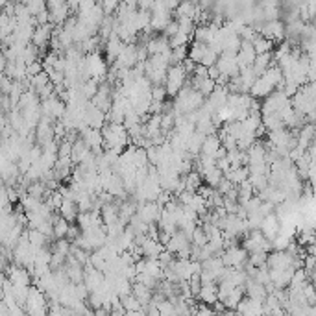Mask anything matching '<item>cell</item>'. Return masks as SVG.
I'll return each instance as SVG.
<instances>
[{
	"label": "cell",
	"instance_id": "cell-1",
	"mask_svg": "<svg viewBox=\"0 0 316 316\" xmlns=\"http://www.w3.org/2000/svg\"><path fill=\"white\" fill-rule=\"evenodd\" d=\"M104 133V146L105 148H119L124 150L126 146H129L132 142V135H129L128 128L124 124H115V122H107L102 128Z\"/></svg>",
	"mask_w": 316,
	"mask_h": 316
},
{
	"label": "cell",
	"instance_id": "cell-2",
	"mask_svg": "<svg viewBox=\"0 0 316 316\" xmlns=\"http://www.w3.org/2000/svg\"><path fill=\"white\" fill-rule=\"evenodd\" d=\"M24 309H26V314L45 316L46 312H48V296H46L37 285H32V287H30V292H28Z\"/></svg>",
	"mask_w": 316,
	"mask_h": 316
},
{
	"label": "cell",
	"instance_id": "cell-3",
	"mask_svg": "<svg viewBox=\"0 0 316 316\" xmlns=\"http://www.w3.org/2000/svg\"><path fill=\"white\" fill-rule=\"evenodd\" d=\"M187 82H189V72H187V69H185V65L183 63L170 65L169 76H166V83H165V87H166V91H169L170 97H176V95L183 89V85Z\"/></svg>",
	"mask_w": 316,
	"mask_h": 316
},
{
	"label": "cell",
	"instance_id": "cell-4",
	"mask_svg": "<svg viewBox=\"0 0 316 316\" xmlns=\"http://www.w3.org/2000/svg\"><path fill=\"white\" fill-rule=\"evenodd\" d=\"M222 261L226 266H233V268H244V265L250 259V252L244 246H231L222 252Z\"/></svg>",
	"mask_w": 316,
	"mask_h": 316
},
{
	"label": "cell",
	"instance_id": "cell-5",
	"mask_svg": "<svg viewBox=\"0 0 316 316\" xmlns=\"http://www.w3.org/2000/svg\"><path fill=\"white\" fill-rule=\"evenodd\" d=\"M218 69L222 74L229 76V78H235L240 74V67H238V60H237V52H222L216 61Z\"/></svg>",
	"mask_w": 316,
	"mask_h": 316
},
{
	"label": "cell",
	"instance_id": "cell-6",
	"mask_svg": "<svg viewBox=\"0 0 316 316\" xmlns=\"http://www.w3.org/2000/svg\"><path fill=\"white\" fill-rule=\"evenodd\" d=\"M263 231V235H265L266 238H270V240H274L277 235H280L281 231V220L277 215H274V213H270V215H266L265 218H263L261 222V228H259Z\"/></svg>",
	"mask_w": 316,
	"mask_h": 316
},
{
	"label": "cell",
	"instance_id": "cell-7",
	"mask_svg": "<svg viewBox=\"0 0 316 316\" xmlns=\"http://www.w3.org/2000/svg\"><path fill=\"white\" fill-rule=\"evenodd\" d=\"M244 289H246V296L255 300H261L265 302L266 296H268V290H266V285L259 283L255 277H248L246 283H244Z\"/></svg>",
	"mask_w": 316,
	"mask_h": 316
},
{
	"label": "cell",
	"instance_id": "cell-8",
	"mask_svg": "<svg viewBox=\"0 0 316 316\" xmlns=\"http://www.w3.org/2000/svg\"><path fill=\"white\" fill-rule=\"evenodd\" d=\"M141 248H142V255H144V257L157 259V257L161 255V252L165 250V244L161 243L159 238H152V237H148V235H146V238L142 240Z\"/></svg>",
	"mask_w": 316,
	"mask_h": 316
},
{
	"label": "cell",
	"instance_id": "cell-9",
	"mask_svg": "<svg viewBox=\"0 0 316 316\" xmlns=\"http://www.w3.org/2000/svg\"><path fill=\"white\" fill-rule=\"evenodd\" d=\"M198 300L203 303H209V305H215L218 302V283H203L200 294H198Z\"/></svg>",
	"mask_w": 316,
	"mask_h": 316
},
{
	"label": "cell",
	"instance_id": "cell-10",
	"mask_svg": "<svg viewBox=\"0 0 316 316\" xmlns=\"http://www.w3.org/2000/svg\"><path fill=\"white\" fill-rule=\"evenodd\" d=\"M132 292L139 298V302L142 303V307H146L152 303V298H154V289L146 287V285L139 283V281H133Z\"/></svg>",
	"mask_w": 316,
	"mask_h": 316
},
{
	"label": "cell",
	"instance_id": "cell-11",
	"mask_svg": "<svg viewBox=\"0 0 316 316\" xmlns=\"http://www.w3.org/2000/svg\"><path fill=\"white\" fill-rule=\"evenodd\" d=\"M60 215L65 216L69 222H76L80 215V207H78V203H76V200L65 198L63 203H61V207H60Z\"/></svg>",
	"mask_w": 316,
	"mask_h": 316
},
{
	"label": "cell",
	"instance_id": "cell-12",
	"mask_svg": "<svg viewBox=\"0 0 316 316\" xmlns=\"http://www.w3.org/2000/svg\"><path fill=\"white\" fill-rule=\"evenodd\" d=\"M222 146H224V144H222V139H220V135L216 137L215 133H213V135H207V137H206V141H203V146H202V152H200V154H206V156L216 157V154H218V150Z\"/></svg>",
	"mask_w": 316,
	"mask_h": 316
},
{
	"label": "cell",
	"instance_id": "cell-13",
	"mask_svg": "<svg viewBox=\"0 0 316 316\" xmlns=\"http://www.w3.org/2000/svg\"><path fill=\"white\" fill-rule=\"evenodd\" d=\"M274 55H272V52H266V54H257L255 58V63L252 65L253 70L257 72V76H261V74H265L266 70L270 69L272 65H274Z\"/></svg>",
	"mask_w": 316,
	"mask_h": 316
},
{
	"label": "cell",
	"instance_id": "cell-14",
	"mask_svg": "<svg viewBox=\"0 0 316 316\" xmlns=\"http://www.w3.org/2000/svg\"><path fill=\"white\" fill-rule=\"evenodd\" d=\"M200 172H202V176H203V181L215 189L218 187V183L222 181V178H224V172H222L216 165L209 166V169H202Z\"/></svg>",
	"mask_w": 316,
	"mask_h": 316
},
{
	"label": "cell",
	"instance_id": "cell-15",
	"mask_svg": "<svg viewBox=\"0 0 316 316\" xmlns=\"http://www.w3.org/2000/svg\"><path fill=\"white\" fill-rule=\"evenodd\" d=\"M89 154H91V148H89L87 144L83 142V139L80 137L78 141L74 142L72 154H70V159L74 161V165H80V163H82V161L85 159V157H87Z\"/></svg>",
	"mask_w": 316,
	"mask_h": 316
},
{
	"label": "cell",
	"instance_id": "cell-16",
	"mask_svg": "<svg viewBox=\"0 0 316 316\" xmlns=\"http://www.w3.org/2000/svg\"><path fill=\"white\" fill-rule=\"evenodd\" d=\"M52 222H54V238H63L67 237V231L70 228V222L65 216H61L60 213L52 216Z\"/></svg>",
	"mask_w": 316,
	"mask_h": 316
},
{
	"label": "cell",
	"instance_id": "cell-17",
	"mask_svg": "<svg viewBox=\"0 0 316 316\" xmlns=\"http://www.w3.org/2000/svg\"><path fill=\"white\" fill-rule=\"evenodd\" d=\"M226 178H229L231 181H233L235 185H240L243 181H246V179H250V169H248L246 165H240V166H233V169L229 170L228 174H226Z\"/></svg>",
	"mask_w": 316,
	"mask_h": 316
},
{
	"label": "cell",
	"instance_id": "cell-18",
	"mask_svg": "<svg viewBox=\"0 0 316 316\" xmlns=\"http://www.w3.org/2000/svg\"><path fill=\"white\" fill-rule=\"evenodd\" d=\"M203 183H206V181H203V176L200 170H191V172L185 176V187H187V191L196 193Z\"/></svg>",
	"mask_w": 316,
	"mask_h": 316
},
{
	"label": "cell",
	"instance_id": "cell-19",
	"mask_svg": "<svg viewBox=\"0 0 316 316\" xmlns=\"http://www.w3.org/2000/svg\"><path fill=\"white\" fill-rule=\"evenodd\" d=\"M28 238H30V243H32V246L35 248H43L46 246V243H48V235H45L41 231V229L37 228H28Z\"/></svg>",
	"mask_w": 316,
	"mask_h": 316
},
{
	"label": "cell",
	"instance_id": "cell-20",
	"mask_svg": "<svg viewBox=\"0 0 316 316\" xmlns=\"http://www.w3.org/2000/svg\"><path fill=\"white\" fill-rule=\"evenodd\" d=\"M253 48H255L257 54H266V52L274 50V41H272V39H268V37H265L261 33V35H259L255 41H253Z\"/></svg>",
	"mask_w": 316,
	"mask_h": 316
},
{
	"label": "cell",
	"instance_id": "cell-21",
	"mask_svg": "<svg viewBox=\"0 0 316 316\" xmlns=\"http://www.w3.org/2000/svg\"><path fill=\"white\" fill-rule=\"evenodd\" d=\"M50 83V74L46 72V70H43V72L35 74V76H32V87L35 89L37 92L41 91L43 87H46Z\"/></svg>",
	"mask_w": 316,
	"mask_h": 316
},
{
	"label": "cell",
	"instance_id": "cell-22",
	"mask_svg": "<svg viewBox=\"0 0 316 316\" xmlns=\"http://www.w3.org/2000/svg\"><path fill=\"white\" fill-rule=\"evenodd\" d=\"M193 244L194 246H206L207 243H209V237H207V233H206V229L202 228V226H196V229H194V233H193Z\"/></svg>",
	"mask_w": 316,
	"mask_h": 316
},
{
	"label": "cell",
	"instance_id": "cell-23",
	"mask_svg": "<svg viewBox=\"0 0 316 316\" xmlns=\"http://www.w3.org/2000/svg\"><path fill=\"white\" fill-rule=\"evenodd\" d=\"M248 261L252 263L253 266H257V268H259V266H265L266 263H268V253L266 252H253V253H250V259H248Z\"/></svg>",
	"mask_w": 316,
	"mask_h": 316
},
{
	"label": "cell",
	"instance_id": "cell-24",
	"mask_svg": "<svg viewBox=\"0 0 316 316\" xmlns=\"http://www.w3.org/2000/svg\"><path fill=\"white\" fill-rule=\"evenodd\" d=\"M166 95H169V91H166L165 85H154L152 87V98L157 102H165Z\"/></svg>",
	"mask_w": 316,
	"mask_h": 316
},
{
	"label": "cell",
	"instance_id": "cell-25",
	"mask_svg": "<svg viewBox=\"0 0 316 316\" xmlns=\"http://www.w3.org/2000/svg\"><path fill=\"white\" fill-rule=\"evenodd\" d=\"M303 268L307 270V274L311 275L312 270L316 268V255H312V253H305V257H303Z\"/></svg>",
	"mask_w": 316,
	"mask_h": 316
},
{
	"label": "cell",
	"instance_id": "cell-26",
	"mask_svg": "<svg viewBox=\"0 0 316 316\" xmlns=\"http://www.w3.org/2000/svg\"><path fill=\"white\" fill-rule=\"evenodd\" d=\"M178 32H179V23H178V21H170L169 26H166L165 30H163V35L169 37V39H170V37H174Z\"/></svg>",
	"mask_w": 316,
	"mask_h": 316
},
{
	"label": "cell",
	"instance_id": "cell-27",
	"mask_svg": "<svg viewBox=\"0 0 316 316\" xmlns=\"http://www.w3.org/2000/svg\"><path fill=\"white\" fill-rule=\"evenodd\" d=\"M156 8V0H139V9L142 11H152Z\"/></svg>",
	"mask_w": 316,
	"mask_h": 316
},
{
	"label": "cell",
	"instance_id": "cell-28",
	"mask_svg": "<svg viewBox=\"0 0 316 316\" xmlns=\"http://www.w3.org/2000/svg\"><path fill=\"white\" fill-rule=\"evenodd\" d=\"M120 2H124V4L129 6V8H133V9L139 8V0H120Z\"/></svg>",
	"mask_w": 316,
	"mask_h": 316
},
{
	"label": "cell",
	"instance_id": "cell-29",
	"mask_svg": "<svg viewBox=\"0 0 316 316\" xmlns=\"http://www.w3.org/2000/svg\"><path fill=\"white\" fill-rule=\"evenodd\" d=\"M307 252L312 253V255H316V240H314L312 244H309V246H307Z\"/></svg>",
	"mask_w": 316,
	"mask_h": 316
},
{
	"label": "cell",
	"instance_id": "cell-30",
	"mask_svg": "<svg viewBox=\"0 0 316 316\" xmlns=\"http://www.w3.org/2000/svg\"><path fill=\"white\" fill-rule=\"evenodd\" d=\"M311 281L316 285V268H314V270H312V274H311Z\"/></svg>",
	"mask_w": 316,
	"mask_h": 316
},
{
	"label": "cell",
	"instance_id": "cell-31",
	"mask_svg": "<svg viewBox=\"0 0 316 316\" xmlns=\"http://www.w3.org/2000/svg\"><path fill=\"white\" fill-rule=\"evenodd\" d=\"M312 226H314V231H316V222H314V224H312Z\"/></svg>",
	"mask_w": 316,
	"mask_h": 316
}]
</instances>
